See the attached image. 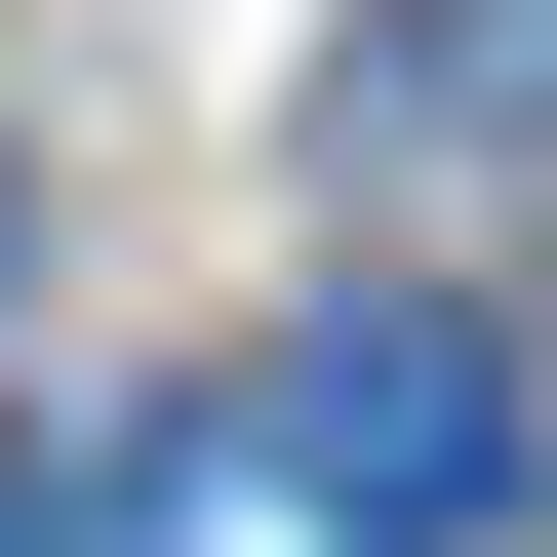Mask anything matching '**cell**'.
<instances>
[{"label": "cell", "mask_w": 557, "mask_h": 557, "mask_svg": "<svg viewBox=\"0 0 557 557\" xmlns=\"http://www.w3.org/2000/svg\"><path fill=\"white\" fill-rule=\"evenodd\" d=\"M160 518V438H0V557H120Z\"/></svg>", "instance_id": "3"}, {"label": "cell", "mask_w": 557, "mask_h": 557, "mask_svg": "<svg viewBox=\"0 0 557 557\" xmlns=\"http://www.w3.org/2000/svg\"><path fill=\"white\" fill-rule=\"evenodd\" d=\"M239 438H278V518H319V557H478V518H518V359H478V319H319Z\"/></svg>", "instance_id": "1"}, {"label": "cell", "mask_w": 557, "mask_h": 557, "mask_svg": "<svg viewBox=\"0 0 557 557\" xmlns=\"http://www.w3.org/2000/svg\"><path fill=\"white\" fill-rule=\"evenodd\" d=\"M319 120H398V160H557V0H359Z\"/></svg>", "instance_id": "2"}]
</instances>
